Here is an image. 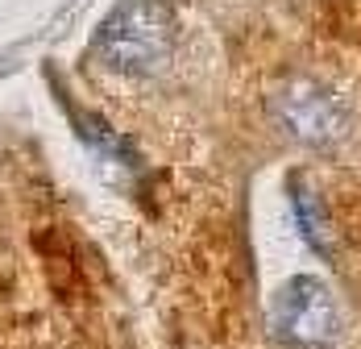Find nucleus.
<instances>
[{"mask_svg": "<svg viewBox=\"0 0 361 349\" xmlns=\"http://www.w3.org/2000/svg\"><path fill=\"white\" fill-rule=\"evenodd\" d=\"M171 13L158 0H125L96 30V59L116 75H149L171 54Z\"/></svg>", "mask_w": 361, "mask_h": 349, "instance_id": "1", "label": "nucleus"}, {"mask_svg": "<svg viewBox=\"0 0 361 349\" xmlns=\"http://www.w3.org/2000/svg\"><path fill=\"white\" fill-rule=\"evenodd\" d=\"M274 117L295 141L303 146H332L349 134V112L345 105L320 88L316 79H290L274 96Z\"/></svg>", "mask_w": 361, "mask_h": 349, "instance_id": "3", "label": "nucleus"}, {"mask_svg": "<svg viewBox=\"0 0 361 349\" xmlns=\"http://www.w3.org/2000/svg\"><path fill=\"white\" fill-rule=\"evenodd\" d=\"M295 216H299V229H303V237L316 245V249H324V220H320V208H316V200L299 196V204H295Z\"/></svg>", "mask_w": 361, "mask_h": 349, "instance_id": "4", "label": "nucleus"}, {"mask_svg": "<svg viewBox=\"0 0 361 349\" xmlns=\"http://www.w3.org/2000/svg\"><path fill=\"white\" fill-rule=\"evenodd\" d=\"M270 333L290 349H324L336 337V300L320 279L299 275L270 304Z\"/></svg>", "mask_w": 361, "mask_h": 349, "instance_id": "2", "label": "nucleus"}]
</instances>
